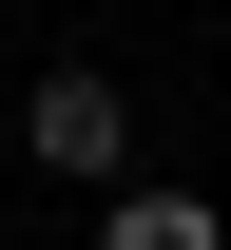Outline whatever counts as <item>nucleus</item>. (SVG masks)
<instances>
[{"instance_id":"f03ea898","label":"nucleus","mask_w":231,"mask_h":250,"mask_svg":"<svg viewBox=\"0 0 231 250\" xmlns=\"http://www.w3.org/2000/svg\"><path fill=\"white\" fill-rule=\"evenodd\" d=\"M97 250H231V231H212V192H116Z\"/></svg>"},{"instance_id":"f257e3e1","label":"nucleus","mask_w":231,"mask_h":250,"mask_svg":"<svg viewBox=\"0 0 231 250\" xmlns=\"http://www.w3.org/2000/svg\"><path fill=\"white\" fill-rule=\"evenodd\" d=\"M20 135H39L58 173H116V154H135V96H116V77H39V96H20Z\"/></svg>"}]
</instances>
